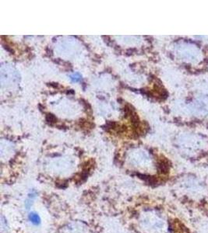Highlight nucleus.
Instances as JSON below:
<instances>
[{"mask_svg": "<svg viewBox=\"0 0 208 233\" xmlns=\"http://www.w3.org/2000/svg\"><path fill=\"white\" fill-rule=\"evenodd\" d=\"M29 219H30V221L33 224H35V225L39 224L40 221H41L40 217L38 216V214H35V213H31V214H30V215H29Z\"/></svg>", "mask_w": 208, "mask_h": 233, "instance_id": "f257e3e1", "label": "nucleus"}]
</instances>
